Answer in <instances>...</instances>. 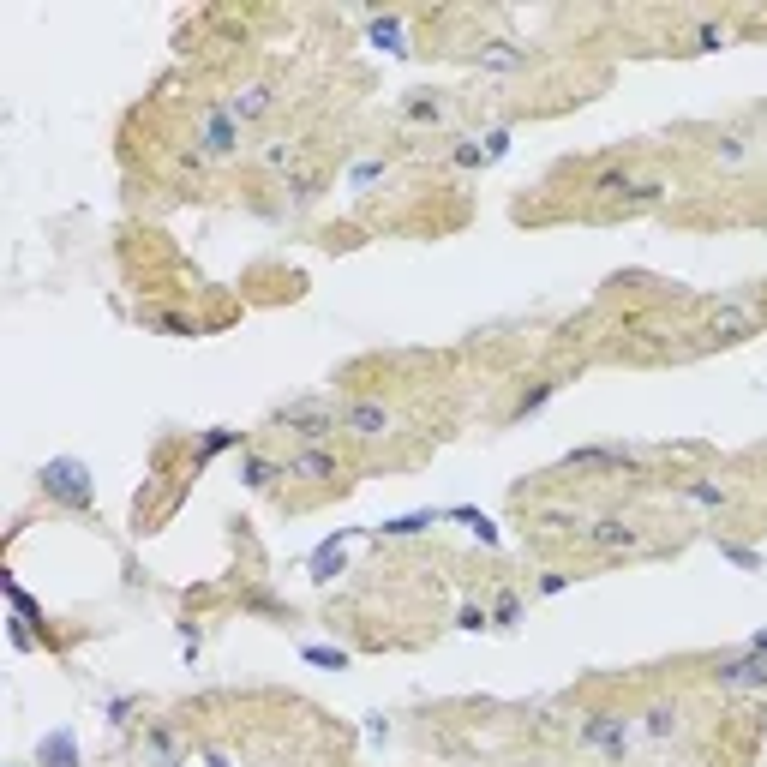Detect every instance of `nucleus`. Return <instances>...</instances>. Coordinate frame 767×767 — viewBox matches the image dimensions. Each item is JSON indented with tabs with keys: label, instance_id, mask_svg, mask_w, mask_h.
Wrapping results in <instances>:
<instances>
[{
	"label": "nucleus",
	"instance_id": "f257e3e1",
	"mask_svg": "<svg viewBox=\"0 0 767 767\" xmlns=\"http://www.w3.org/2000/svg\"><path fill=\"white\" fill-rule=\"evenodd\" d=\"M240 132H246V126H240L222 102H216V108H204V114H198V138H192V144H198V150H192V168L234 162V156H240Z\"/></svg>",
	"mask_w": 767,
	"mask_h": 767
},
{
	"label": "nucleus",
	"instance_id": "f03ea898",
	"mask_svg": "<svg viewBox=\"0 0 767 767\" xmlns=\"http://www.w3.org/2000/svg\"><path fill=\"white\" fill-rule=\"evenodd\" d=\"M276 426H288L300 444H324V438H336L342 408L324 402V396H300V402H282V408H276Z\"/></svg>",
	"mask_w": 767,
	"mask_h": 767
},
{
	"label": "nucleus",
	"instance_id": "7ed1b4c3",
	"mask_svg": "<svg viewBox=\"0 0 767 767\" xmlns=\"http://www.w3.org/2000/svg\"><path fill=\"white\" fill-rule=\"evenodd\" d=\"M42 492L60 504V510H72V516H84L90 504H96V486H90V468L78 462V456H54L48 468H42Z\"/></svg>",
	"mask_w": 767,
	"mask_h": 767
},
{
	"label": "nucleus",
	"instance_id": "20e7f679",
	"mask_svg": "<svg viewBox=\"0 0 767 767\" xmlns=\"http://www.w3.org/2000/svg\"><path fill=\"white\" fill-rule=\"evenodd\" d=\"M342 432L360 438V444H378L396 432V408L378 402V396H360V402H342Z\"/></svg>",
	"mask_w": 767,
	"mask_h": 767
},
{
	"label": "nucleus",
	"instance_id": "39448f33",
	"mask_svg": "<svg viewBox=\"0 0 767 767\" xmlns=\"http://www.w3.org/2000/svg\"><path fill=\"white\" fill-rule=\"evenodd\" d=\"M762 330V312L750 306V300H726L714 318H708V342H720V348H738V342H750Z\"/></svg>",
	"mask_w": 767,
	"mask_h": 767
},
{
	"label": "nucleus",
	"instance_id": "423d86ee",
	"mask_svg": "<svg viewBox=\"0 0 767 767\" xmlns=\"http://www.w3.org/2000/svg\"><path fill=\"white\" fill-rule=\"evenodd\" d=\"M630 738H636L630 714H594V720L582 726V744H588V750H600V756H612V762H624Z\"/></svg>",
	"mask_w": 767,
	"mask_h": 767
},
{
	"label": "nucleus",
	"instance_id": "0eeeda50",
	"mask_svg": "<svg viewBox=\"0 0 767 767\" xmlns=\"http://www.w3.org/2000/svg\"><path fill=\"white\" fill-rule=\"evenodd\" d=\"M720 690H767V654H732V660H714V672H708Z\"/></svg>",
	"mask_w": 767,
	"mask_h": 767
},
{
	"label": "nucleus",
	"instance_id": "6e6552de",
	"mask_svg": "<svg viewBox=\"0 0 767 767\" xmlns=\"http://www.w3.org/2000/svg\"><path fill=\"white\" fill-rule=\"evenodd\" d=\"M222 108H228L240 126H252V120H264V114L276 108V84H270V78H246V84H240Z\"/></svg>",
	"mask_w": 767,
	"mask_h": 767
},
{
	"label": "nucleus",
	"instance_id": "1a4fd4ad",
	"mask_svg": "<svg viewBox=\"0 0 767 767\" xmlns=\"http://www.w3.org/2000/svg\"><path fill=\"white\" fill-rule=\"evenodd\" d=\"M588 546L606 552V558H618V552H642V528H630L624 516H600V522L588 528Z\"/></svg>",
	"mask_w": 767,
	"mask_h": 767
},
{
	"label": "nucleus",
	"instance_id": "9d476101",
	"mask_svg": "<svg viewBox=\"0 0 767 767\" xmlns=\"http://www.w3.org/2000/svg\"><path fill=\"white\" fill-rule=\"evenodd\" d=\"M144 767H180V732L168 726V720H156V726H144Z\"/></svg>",
	"mask_w": 767,
	"mask_h": 767
},
{
	"label": "nucleus",
	"instance_id": "9b49d317",
	"mask_svg": "<svg viewBox=\"0 0 767 767\" xmlns=\"http://www.w3.org/2000/svg\"><path fill=\"white\" fill-rule=\"evenodd\" d=\"M642 450H630V444H588V450H570L564 456V468H630Z\"/></svg>",
	"mask_w": 767,
	"mask_h": 767
},
{
	"label": "nucleus",
	"instance_id": "f8f14e48",
	"mask_svg": "<svg viewBox=\"0 0 767 767\" xmlns=\"http://www.w3.org/2000/svg\"><path fill=\"white\" fill-rule=\"evenodd\" d=\"M474 66H480V72H528V66H534V54H528V48H516V42H486V48L474 54Z\"/></svg>",
	"mask_w": 767,
	"mask_h": 767
},
{
	"label": "nucleus",
	"instance_id": "ddd939ff",
	"mask_svg": "<svg viewBox=\"0 0 767 767\" xmlns=\"http://www.w3.org/2000/svg\"><path fill=\"white\" fill-rule=\"evenodd\" d=\"M288 480H336V456L324 444H306L294 462H288Z\"/></svg>",
	"mask_w": 767,
	"mask_h": 767
},
{
	"label": "nucleus",
	"instance_id": "4468645a",
	"mask_svg": "<svg viewBox=\"0 0 767 767\" xmlns=\"http://www.w3.org/2000/svg\"><path fill=\"white\" fill-rule=\"evenodd\" d=\"M240 480L252 492H270L276 480H288V462H270V456H240Z\"/></svg>",
	"mask_w": 767,
	"mask_h": 767
},
{
	"label": "nucleus",
	"instance_id": "2eb2a0df",
	"mask_svg": "<svg viewBox=\"0 0 767 767\" xmlns=\"http://www.w3.org/2000/svg\"><path fill=\"white\" fill-rule=\"evenodd\" d=\"M36 762L42 767H78V738L60 726V732H48L42 738V750H36Z\"/></svg>",
	"mask_w": 767,
	"mask_h": 767
},
{
	"label": "nucleus",
	"instance_id": "dca6fc26",
	"mask_svg": "<svg viewBox=\"0 0 767 767\" xmlns=\"http://www.w3.org/2000/svg\"><path fill=\"white\" fill-rule=\"evenodd\" d=\"M594 192H600V198H630V204H636L642 180H636L630 168H600V174H594Z\"/></svg>",
	"mask_w": 767,
	"mask_h": 767
},
{
	"label": "nucleus",
	"instance_id": "f3484780",
	"mask_svg": "<svg viewBox=\"0 0 767 767\" xmlns=\"http://www.w3.org/2000/svg\"><path fill=\"white\" fill-rule=\"evenodd\" d=\"M714 162H720L726 174L744 168V162H750V132H720V138H714Z\"/></svg>",
	"mask_w": 767,
	"mask_h": 767
},
{
	"label": "nucleus",
	"instance_id": "a211bd4d",
	"mask_svg": "<svg viewBox=\"0 0 767 767\" xmlns=\"http://www.w3.org/2000/svg\"><path fill=\"white\" fill-rule=\"evenodd\" d=\"M684 498H690V504H702V510H732V492H726V486H714V480H690V486H684Z\"/></svg>",
	"mask_w": 767,
	"mask_h": 767
},
{
	"label": "nucleus",
	"instance_id": "6ab92c4d",
	"mask_svg": "<svg viewBox=\"0 0 767 767\" xmlns=\"http://www.w3.org/2000/svg\"><path fill=\"white\" fill-rule=\"evenodd\" d=\"M432 522H438L432 510H414V516H396V522H384L378 534H384V540H408V534H420V528H432Z\"/></svg>",
	"mask_w": 767,
	"mask_h": 767
},
{
	"label": "nucleus",
	"instance_id": "aec40b11",
	"mask_svg": "<svg viewBox=\"0 0 767 767\" xmlns=\"http://www.w3.org/2000/svg\"><path fill=\"white\" fill-rule=\"evenodd\" d=\"M648 738H678V702H654L648 708Z\"/></svg>",
	"mask_w": 767,
	"mask_h": 767
},
{
	"label": "nucleus",
	"instance_id": "412c9836",
	"mask_svg": "<svg viewBox=\"0 0 767 767\" xmlns=\"http://www.w3.org/2000/svg\"><path fill=\"white\" fill-rule=\"evenodd\" d=\"M372 42H384L390 54H408V30H402V18H378V24H372Z\"/></svg>",
	"mask_w": 767,
	"mask_h": 767
},
{
	"label": "nucleus",
	"instance_id": "4be33fe9",
	"mask_svg": "<svg viewBox=\"0 0 767 767\" xmlns=\"http://www.w3.org/2000/svg\"><path fill=\"white\" fill-rule=\"evenodd\" d=\"M318 186H324V174H288V186H282V192H288L294 204H312V198H318Z\"/></svg>",
	"mask_w": 767,
	"mask_h": 767
},
{
	"label": "nucleus",
	"instance_id": "5701e85b",
	"mask_svg": "<svg viewBox=\"0 0 767 767\" xmlns=\"http://www.w3.org/2000/svg\"><path fill=\"white\" fill-rule=\"evenodd\" d=\"M720 558H732L744 576H756V570H762V552H750V546H738V540H720Z\"/></svg>",
	"mask_w": 767,
	"mask_h": 767
},
{
	"label": "nucleus",
	"instance_id": "b1692460",
	"mask_svg": "<svg viewBox=\"0 0 767 767\" xmlns=\"http://www.w3.org/2000/svg\"><path fill=\"white\" fill-rule=\"evenodd\" d=\"M294 156H300V150H294L288 138H276V144H270V150H264L258 162H264V168H276V174H288V168H294Z\"/></svg>",
	"mask_w": 767,
	"mask_h": 767
},
{
	"label": "nucleus",
	"instance_id": "393cba45",
	"mask_svg": "<svg viewBox=\"0 0 767 767\" xmlns=\"http://www.w3.org/2000/svg\"><path fill=\"white\" fill-rule=\"evenodd\" d=\"M330 570H342V540L318 546V558H312V576H318V582H330Z\"/></svg>",
	"mask_w": 767,
	"mask_h": 767
},
{
	"label": "nucleus",
	"instance_id": "a878e982",
	"mask_svg": "<svg viewBox=\"0 0 767 767\" xmlns=\"http://www.w3.org/2000/svg\"><path fill=\"white\" fill-rule=\"evenodd\" d=\"M690 42H696V54H714V48H726V30H720V24H696Z\"/></svg>",
	"mask_w": 767,
	"mask_h": 767
},
{
	"label": "nucleus",
	"instance_id": "bb28decb",
	"mask_svg": "<svg viewBox=\"0 0 767 767\" xmlns=\"http://www.w3.org/2000/svg\"><path fill=\"white\" fill-rule=\"evenodd\" d=\"M228 444H240V432H228V426H216V432L204 438V450H198V462H210V456H222Z\"/></svg>",
	"mask_w": 767,
	"mask_h": 767
},
{
	"label": "nucleus",
	"instance_id": "cd10ccee",
	"mask_svg": "<svg viewBox=\"0 0 767 767\" xmlns=\"http://www.w3.org/2000/svg\"><path fill=\"white\" fill-rule=\"evenodd\" d=\"M408 120H444V102L438 96H414L408 102Z\"/></svg>",
	"mask_w": 767,
	"mask_h": 767
},
{
	"label": "nucleus",
	"instance_id": "c85d7f7f",
	"mask_svg": "<svg viewBox=\"0 0 767 767\" xmlns=\"http://www.w3.org/2000/svg\"><path fill=\"white\" fill-rule=\"evenodd\" d=\"M552 396H558V384H540V390H528V396L516 402V420H522V414H534V408H546Z\"/></svg>",
	"mask_w": 767,
	"mask_h": 767
},
{
	"label": "nucleus",
	"instance_id": "c756f323",
	"mask_svg": "<svg viewBox=\"0 0 767 767\" xmlns=\"http://www.w3.org/2000/svg\"><path fill=\"white\" fill-rule=\"evenodd\" d=\"M306 660H312V666H336V672L348 666V654H342V648H306Z\"/></svg>",
	"mask_w": 767,
	"mask_h": 767
},
{
	"label": "nucleus",
	"instance_id": "7c9ffc66",
	"mask_svg": "<svg viewBox=\"0 0 767 767\" xmlns=\"http://www.w3.org/2000/svg\"><path fill=\"white\" fill-rule=\"evenodd\" d=\"M492 618H498V624H516V618H522V600H516V594H504V600L492 606Z\"/></svg>",
	"mask_w": 767,
	"mask_h": 767
},
{
	"label": "nucleus",
	"instance_id": "2f4dec72",
	"mask_svg": "<svg viewBox=\"0 0 767 767\" xmlns=\"http://www.w3.org/2000/svg\"><path fill=\"white\" fill-rule=\"evenodd\" d=\"M156 330H168V336H192V324H186L180 312H162V318H156Z\"/></svg>",
	"mask_w": 767,
	"mask_h": 767
},
{
	"label": "nucleus",
	"instance_id": "473e14b6",
	"mask_svg": "<svg viewBox=\"0 0 767 767\" xmlns=\"http://www.w3.org/2000/svg\"><path fill=\"white\" fill-rule=\"evenodd\" d=\"M378 174H384V162H360V168H354V186H360V192H366V186H372V180H378Z\"/></svg>",
	"mask_w": 767,
	"mask_h": 767
},
{
	"label": "nucleus",
	"instance_id": "72a5a7b5",
	"mask_svg": "<svg viewBox=\"0 0 767 767\" xmlns=\"http://www.w3.org/2000/svg\"><path fill=\"white\" fill-rule=\"evenodd\" d=\"M456 624H462V630H480V624H492V618H486L480 606H462V618H456Z\"/></svg>",
	"mask_w": 767,
	"mask_h": 767
},
{
	"label": "nucleus",
	"instance_id": "f704fd0d",
	"mask_svg": "<svg viewBox=\"0 0 767 767\" xmlns=\"http://www.w3.org/2000/svg\"><path fill=\"white\" fill-rule=\"evenodd\" d=\"M750 654H767V630L756 636V642H750Z\"/></svg>",
	"mask_w": 767,
	"mask_h": 767
}]
</instances>
